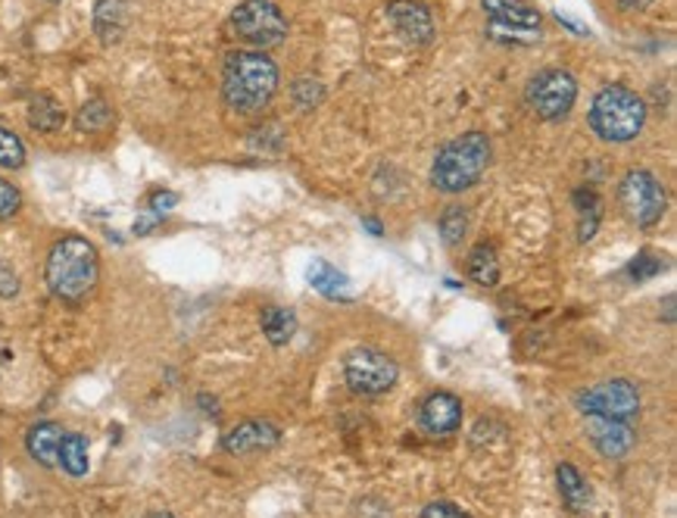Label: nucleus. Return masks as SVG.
Instances as JSON below:
<instances>
[{
	"mask_svg": "<svg viewBox=\"0 0 677 518\" xmlns=\"http://www.w3.org/2000/svg\"><path fill=\"white\" fill-rule=\"evenodd\" d=\"M100 279V257L88 237H60L47 254L45 282L63 304H82Z\"/></svg>",
	"mask_w": 677,
	"mask_h": 518,
	"instance_id": "f257e3e1",
	"label": "nucleus"
},
{
	"mask_svg": "<svg viewBox=\"0 0 677 518\" xmlns=\"http://www.w3.org/2000/svg\"><path fill=\"white\" fill-rule=\"evenodd\" d=\"M279 91V66L262 50L229 53L222 72V95L237 113H259Z\"/></svg>",
	"mask_w": 677,
	"mask_h": 518,
	"instance_id": "f03ea898",
	"label": "nucleus"
},
{
	"mask_svg": "<svg viewBox=\"0 0 677 518\" xmlns=\"http://www.w3.org/2000/svg\"><path fill=\"white\" fill-rule=\"evenodd\" d=\"M493 147L484 132H466L456 141L444 144L431 165V185L441 194H463L481 182L491 165Z\"/></svg>",
	"mask_w": 677,
	"mask_h": 518,
	"instance_id": "7ed1b4c3",
	"label": "nucleus"
},
{
	"mask_svg": "<svg viewBox=\"0 0 677 518\" xmlns=\"http://www.w3.org/2000/svg\"><path fill=\"white\" fill-rule=\"evenodd\" d=\"M647 125L643 97L625 85H606L590 103V128L612 144L633 141Z\"/></svg>",
	"mask_w": 677,
	"mask_h": 518,
	"instance_id": "20e7f679",
	"label": "nucleus"
},
{
	"mask_svg": "<svg viewBox=\"0 0 677 518\" xmlns=\"http://www.w3.org/2000/svg\"><path fill=\"white\" fill-rule=\"evenodd\" d=\"M399 378V366L387 354L374 347H356L344 359V381L350 384L353 394L362 397H381L387 394Z\"/></svg>",
	"mask_w": 677,
	"mask_h": 518,
	"instance_id": "39448f33",
	"label": "nucleus"
},
{
	"mask_svg": "<svg viewBox=\"0 0 677 518\" xmlns=\"http://www.w3.org/2000/svg\"><path fill=\"white\" fill-rule=\"evenodd\" d=\"M618 203H621V210H625V215L631 219L633 225L650 229L665 215L668 197H665V188H662V182L655 178L653 172L631 169L621 178V185H618Z\"/></svg>",
	"mask_w": 677,
	"mask_h": 518,
	"instance_id": "423d86ee",
	"label": "nucleus"
},
{
	"mask_svg": "<svg viewBox=\"0 0 677 518\" xmlns=\"http://www.w3.org/2000/svg\"><path fill=\"white\" fill-rule=\"evenodd\" d=\"M234 35L254 48H275L287 35V20L272 0H244L232 13Z\"/></svg>",
	"mask_w": 677,
	"mask_h": 518,
	"instance_id": "0eeeda50",
	"label": "nucleus"
},
{
	"mask_svg": "<svg viewBox=\"0 0 677 518\" xmlns=\"http://www.w3.org/2000/svg\"><path fill=\"white\" fill-rule=\"evenodd\" d=\"M575 403L584 416L631 422L633 416L640 412V391L628 378H612V381H600V384L581 391Z\"/></svg>",
	"mask_w": 677,
	"mask_h": 518,
	"instance_id": "6e6552de",
	"label": "nucleus"
},
{
	"mask_svg": "<svg viewBox=\"0 0 677 518\" xmlns=\"http://www.w3.org/2000/svg\"><path fill=\"white\" fill-rule=\"evenodd\" d=\"M578 100V82L565 70H543L528 85V107L546 122H556L571 113Z\"/></svg>",
	"mask_w": 677,
	"mask_h": 518,
	"instance_id": "1a4fd4ad",
	"label": "nucleus"
},
{
	"mask_svg": "<svg viewBox=\"0 0 677 518\" xmlns=\"http://www.w3.org/2000/svg\"><path fill=\"white\" fill-rule=\"evenodd\" d=\"M484 13L491 16V35L500 41L531 45L540 38V10L525 0H481Z\"/></svg>",
	"mask_w": 677,
	"mask_h": 518,
	"instance_id": "9d476101",
	"label": "nucleus"
},
{
	"mask_svg": "<svg viewBox=\"0 0 677 518\" xmlns=\"http://www.w3.org/2000/svg\"><path fill=\"white\" fill-rule=\"evenodd\" d=\"M281 441V428L269 419H247V422L234 424L232 431L222 437V447L232 456H247L259 449H272Z\"/></svg>",
	"mask_w": 677,
	"mask_h": 518,
	"instance_id": "9b49d317",
	"label": "nucleus"
},
{
	"mask_svg": "<svg viewBox=\"0 0 677 518\" xmlns=\"http://www.w3.org/2000/svg\"><path fill=\"white\" fill-rule=\"evenodd\" d=\"M419 422L434 437L456 434L463 428V400L456 394H450V391H438V394H431L428 400L421 403Z\"/></svg>",
	"mask_w": 677,
	"mask_h": 518,
	"instance_id": "f8f14e48",
	"label": "nucleus"
},
{
	"mask_svg": "<svg viewBox=\"0 0 677 518\" xmlns=\"http://www.w3.org/2000/svg\"><path fill=\"white\" fill-rule=\"evenodd\" d=\"M387 20L394 23L399 35L413 45H428L434 38V20L431 10L419 0H391L387 3Z\"/></svg>",
	"mask_w": 677,
	"mask_h": 518,
	"instance_id": "ddd939ff",
	"label": "nucleus"
},
{
	"mask_svg": "<svg viewBox=\"0 0 677 518\" xmlns=\"http://www.w3.org/2000/svg\"><path fill=\"white\" fill-rule=\"evenodd\" d=\"M587 434L593 441V447L600 449L606 459H621L628 456L637 444V434L628 422L618 419H600V416H587Z\"/></svg>",
	"mask_w": 677,
	"mask_h": 518,
	"instance_id": "4468645a",
	"label": "nucleus"
},
{
	"mask_svg": "<svg viewBox=\"0 0 677 518\" xmlns=\"http://www.w3.org/2000/svg\"><path fill=\"white\" fill-rule=\"evenodd\" d=\"M63 434H66L63 424L57 422L32 424L28 434H25V449H28V456H32L41 469H57Z\"/></svg>",
	"mask_w": 677,
	"mask_h": 518,
	"instance_id": "2eb2a0df",
	"label": "nucleus"
},
{
	"mask_svg": "<svg viewBox=\"0 0 677 518\" xmlns=\"http://www.w3.org/2000/svg\"><path fill=\"white\" fill-rule=\"evenodd\" d=\"M556 488H559L562 503L568 513L575 516H584L593 506V491H590V481H587L581 471L575 469L571 462H559L556 466Z\"/></svg>",
	"mask_w": 677,
	"mask_h": 518,
	"instance_id": "dca6fc26",
	"label": "nucleus"
},
{
	"mask_svg": "<svg viewBox=\"0 0 677 518\" xmlns=\"http://www.w3.org/2000/svg\"><path fill=\"white\" fill-rule=\"evenodd\" d=\"M128 28V3L125 0H97L94 3V35L103 45H116Z\"/></svg>",
	"mask_w": 677,
	"mask_h": 518,
	"instance_id": "f3484780",
	"label": "nucleus"
},
{
	"mask_svg": "<svg viewBox=\"0 0 677 518\" xmlns=\"http://www.w3.org/2000/svg\"><path fill=\"white\" fill-rule=\"evenodd\" d=\"M309 284L322 294V297H328V300H353V284L350 279L344 275V272H337L331 262H325V259H316L312 266H309Z\"/></svg>",
	"mask_w": 677,
	"mask_h": 518,
	"instance_id": "a211bd4d",
	"label": "nucleus"
},
{
	"mask_svg": "<svg viewBox=\"0 0 677 518\" xmlns=\"http://www.w3.org/2000/svg\"><path fill=\"white\" fill-rule=\"evenodd\" d=\"M63 122H66V113H63V107H60L57 97L50 95L32 97V103H28V125H32L35 132L53 135V132L63 128Z\"/></svg>",
	"mask_w": 677,
	"mask_h": 518,
	"instance_id": "6ab92c4d",
	"label": "nucleus"
},
{
	"mask_svg": "<svg viewBox=\"0 0 677 518\" xmlns=\"http://www.w3.org/2000/svg\"><path fill=\"white\" fill-rule=\"evenodd\" d=\"M57 469H63L70 478H85L91 462H88V437L78 431H66L63 444H60V462Z\"/></svg>",
	"mask_w": 677,
	"mask_h": 518,
	"instance_id": "aec40b11",
	"label": "nucleus"
},
{
	"mask_svg": "<svg viewBox=\"0 0 677 518\" xmlns=\"http://www.w3.org/2000/svg\"><path fill=\"white\" fill-rule=\"evenodd\" d=\"M259 325L272 347H284V344H291V337L297 331V316L284 307H266L259 316Z\"/></svg>",
	"mask_w": 677,
	"mask_h": 518,
	"instance_id": "412c9836",
	"label": "nucleus"
},
{
	"mask_svg": "<svg viewBox=\"0 0 677 518\" xmlns=\"http://www.w3.org/2000/svg\"><path fill=\"white\" fill-rule=\"evenodd\" d=\"M575 210H578V240H590L600 229V215H603V200L593 188L575 190Z\"/></svg>",
	"mask_w": 677,
	"mask_h": 518,
	"instance_id": "4be33fe9",
	"label": "nucleus"
},
{
	"mask_svg": "<svg viewBox=\"0 0 677 518\" xmlns=\"http://www.w3.org/2000/svg\"><path fill=\"white\" fill-rule=\"evenodd\" d=\"M468 279L481 287H493L500 282V259L491 244H478L471 254H468Z\"/></svg>",
	"mask_w": 677,
	"mask_h": 518,
	"instance_id": "5701e85b",
	"label": "nucleus"
},
{
	"mask_svg": "<svg viewBox=\"0 0 677 518\" xmlns=\"http://www.w3.org/2000/svg\"><path fill=\"white\" fill-rule=\"evenodd\" d=\"M75 125H78V132H85V135L107 132V128L113 125V110H110V103H107L103 97H91V100L78 110Z\"/></svg>",
	"mask_w": 677,
	"mask_h": 518,
	"instance_id": "b1692460",
	"label": "nucleus"
},
{
	"mask_svg": "<svg viewBox=\"0 0 677 518\" xmlns=\"http://www.w3.org/2000/svg\"><path fill=\"white\" fill-rule=\"evenodd\" d=\"M468 235V210L453 203L446 207L444 215H441V237H444L446 247H459Z\"/></svg>",
	"mask_w": 677,
	"mask_h": 518,
	"instance_id": "393cba45",
	"label": "nucleus"
},
{
	"mask_svg": "<svg viewBox=\"0 0 677 518\" xmlns=\"http://www.w3.org/2000/svg\"><path fill=\"white\" fill-rule=\"evenodd\" d=\"M291 97H294V103H297V110H316L322 100H325V88H322V82L319 78H297L294 85H291Z\"/></svg>",
	"mask_w": 677,
	"mask_h": 518,
	"instance_id": "a878e982",
	"label": "nucleus"
},
{
	"mask_svg": "<svg viewBox=\"0 0 677 518\" xmlns=\"http://www.w3.org/2000/svg\"><path fill=\"white\" fill-rule=\"evenodd\" d=\"M25 163V147L20 141V135H13L10 128L0 125V165L3 169H23Z\"/></svg>",
	"mask_w": 677,
	"mask_h": 518,
	"instance_id": "bb28decb",
	"label": "nucleus"
},
{
	"mask_svg": "<svg viewBox=\"0 0 677 518\" xmlns=\"http://www.w3.org/2000/svg\"><path fill=\"white\" fill-rule=\"evenodd\" d=\"M665 269V262L653 254H640V257L633 259L631 266H628V275H631L633 282H647V279H653Z\"/></svg>",
	"mask_w": 677,
	"mask_h": 518,
	"instance_id": "cd10ccee",
	"label": "nucleus"
},
{
	"mask_svg": "<svg viewBox=\"0 0 677 518\" xmlns=\"http://www.w3.org/2000/svg\"><path fill=\"white\" fill-rule=\"evenodd\" d=\"M23 207V194L16 185H10L7 178H0V219H13Z\"/></svg>",
	"mask_w": 677,
	"mask_h": 518,
	"instance_id": "c85d7f7f",
	"label": "nucleus"
},
{
	"mask_svg": "<svg viewBox=\"0 0 677 518\" xmlns=\"http://www.w3.org/2000/svg\"><path fill=\"white\" fill-rule=\"evenodd\" d=\"M175 207H179V194H175V190H153V194L147 197V207H144V210L165 215V212L175 210Z\"/></svg>",
	"mask_w": 677,
	"mask_h": 518,
	"instance_id": "c756f323",
	"label": "nucleus"
},
{
	"mask_svg": "<svg viewBox=\"0 0 677 518\" xmlns=\"http://www.w3.org/2000/svg\"><path fill=\"white\" fill-rule=\"evenodd\" d=\"M419 518H468V513H463L456 503L438 499V503H428V506L421 509Z\"/></svg>",
	"mask_w": 677,
	"mask_h": 518,
	"instance_id": "7c9ffc66",
	"label": "nucleus"
},
{
	"mask_svg": "<svg viewBox=\"0 0 677 518\" xmlns=\"http://www.w3.org/2000/svg\"><path fill=\"white\" fill-rule=\"evenodd\" d=\"M20 294V279L10 266H0V297H16Z\"/></svg>",
	"mask_w": 677,
	"mask_h": 518,
	"instance_id": "2f4dec72",
	"label": "nucleus"
},
{
	"mask_svg": "<svg viewBox=\"0 0 677 518\" xmlns=\"http://www.w3.org/2000/svg\"><path fill=\"white\" fill-rule=\"evenodd\" d=\"M559 23H562V25H568V28H571V32H575V35H590V32H587L584 25H578V23H571V20H565V16H562V13H559Z\"/></svg>",
	"mask_w": 677,
	"mask_h": 518,
	"instance_id": "473e14b6",
	"label": "nucleus"
},
{
	"mask_svg": "<svg viewBox=\"0 0 677 518\" xmlns=\"http://www.w3.org/2000/svg\"><path fill=\"white\" fill-rule=\"evenodd\" d=\"M618 3H621L625 10H643V7H647L650 0H618Z\"/></svg>",
	"mask_w": 677,
	"mask_h": 518,
	"instance_id": "72a5a7b5",
	"label": "nucleus"
},
{
	"mask_svg": "<svg viewBox=\"0 0 677 518\" xmlns=\"http://www.w3.org/2000/svg\"><path fill=\"white\" fill-rule=\"evenodd\" d=\"M362 225H366L372 235H381V222H374V219H362Z\"/></svg>",
	"mask_w": 677,
	"mask_h": 518,
	"instance_id": "f704fd0d",
	"label": "nucleus"
},
{
	"mask_svg": "<svg viewBox=\"0 0 677 518\" xmlns=\"http://www.w3.org/2000/svg\"><path fill=\"white\" fill-rule=\"evenodd\" d=\"M144 518H175L172 513H165V509H157V513H147Z\"/></svg>",
	"mask_w": 677,
	"mask_h": 518,
	"instance_id": "c9c22d12",
	"label": "nucleus"
},
{
	"mask_svg": "<svg viewBox=\"0 0 677 518\" xmlns=\"http://www.w3.org/2000/svg\"><path fill=\"white\" fill-rule=\"evenodd\" d=\"M47 3H60V0H47Z\"/></svg>",
	"mask_w": 677,
	"mask_h": 518,
	"instance_id": "e433bc0d",
	"label": "nucleus"
}]
</instances>
